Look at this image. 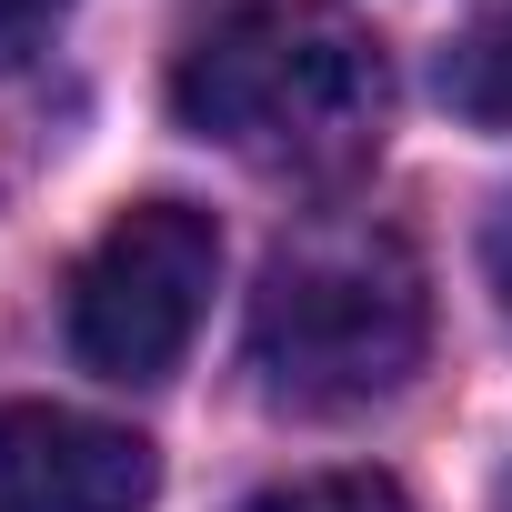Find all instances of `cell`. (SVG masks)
I'll list each match as a JSON object with an SVG mask.
<instances>
[{
	"label": "cell",
	"mask_w": 512,
	"mask_h": 512,
	"mask_svg": "<svg viewBox=\"0 0 512 512\" xmlns=\"http://www.w3.org/2000/svg\"><path fill=\"white\" fill-rule=\"evenodd\" d=\"M221 282V221L191 201H131L71 272V352L101 382H171Z\"/></svg>",
	"instance_id": "obj_3"
},
{
	"label": "cell",
	"mask_w": 512,
	"mask_h": 512,
	"mask_svg": "<svg viewBox=\"0 0 512 512\" xmlns=\"http://www.w3.org/2000/svg\"><path fill=\"white\" fill-rule=\"evenodd\" d=\"M432 91L452 121L472 131H512V0H472L452 21L442 61H432Z\"/></svg>",
	"instance_id": "obj_5"
},
{
	"label": "cell",
	"mask_w": 512,
	"mask_h": 512,
	"mask_svg": "<svg viewBox=\"0 0 512 512\" xmlns=\"http://www.w3.org/2000/svg\"><path fill=\"white\" fill-rule=\"evenodd\" d=\"M161 492V452L121 422L11 402L0 412V512H141Z\"/></svg>",
	"instance_id": "obj_4"
},
{
	"label": "cell",
	"mask_w": 512,
	"mask_h": 512,
	"mask_svg": "<svg viewBox=\"0 0 512 512\" xmlns=\"http://www.w3.org/2000/svg\"><path fill=\"white\" fill-rule=\"evenodd\" d=\"M61 21H71V0H0V71H21L31 51H51Z\"/></svg>",
	"instance_id": "obj_7"
},
{
	"label": "cell",
	"mask_w": 512,
	"mask_h": 512,
	"mask_svg": "<svg viewBox=\"0 0 512 512\" xmlns=\"http://www.w3.org/2000/svg\"><path fill=\"white\" fill-rule=\"evenodd\" d=\"M482 272H492V292H502V322H512V201L492 211V231H482Z\"/></svg>",
	"instance_id": "obj_8"
},
{
	"label": "cell",
	"mask_w": 512,
	"mask_h": 512,
	"mask_svg": "<svg viewBox=\"0 0 512 512\" xmlns=\"http://www.w3.org/2000/svg\"><path fill=\"white\" fill-rule=\"evenodd\" d=\"M171 101L272 181H352L392 131V61L332 0H241L181 51Z\"/></svg>",
	"instance_id": "obj_1"
},
{
	"label": "cell",
	"mask_w": 512,
	"mask_h": 512,
	"mask_svg": "<svg viewBox=\"0 0 512 512\" xmlns=\"http://www.w3.org/2000/svg\"><path fill=\"white\" fill-rule=\"evenodd\" d=\"M241 512H412V492L392 472H302V482L251 492Z\"/></svg>",
	"instance_id": "obj_6"
},
{
	"label": "cell",
	"mask_w": 512,
	"mask_h": 512,
	"mask_svg": "<svg viewBox=\"0 0 512 512\" xmlns=\"http://www.w3.org/2000/svg\"><path fill=\"white\" fill-rule=\"evenodd\" d=\"M432 342V292L412 241L382 221H302L251 292L241 362L282 412H362L412 382Z\"/></svg>",
	"instance_id": "obj_2"
}]
</instances>
